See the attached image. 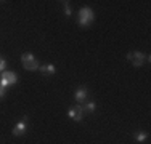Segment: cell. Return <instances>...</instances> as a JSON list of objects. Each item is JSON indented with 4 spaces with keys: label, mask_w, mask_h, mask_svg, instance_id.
I'll return each mask as SVG.
<instances>
[{
    "label": "cell",
    "mask_w": 151,
    "mask_h": 144,
    "mask_svg": "<svg viewBox=\"0 0 151 144\" xmlns=\"http://www.w3.org/2000/svg\"><path fill=\"white\" fill-rule=\"evenodd\" d=\"M95 19V14H93V10L88 8V6H84V8L79 10V26L81 27H87L90 26Z\"/></svg>",
    "instance_id": "6da1fadb"
},
{
    "label": "cell",
    "mask_w": 151,
    "mask_h": 144,
    "mask_svg": "<svg viewBox=\"0 0 151 144\" xmlns=\"http://www.w3.org/2000/svg\"><path fill=\"white\" fill-rule=\"evenodd\" d=\"M21 63L27 71H37L39 69V61L34 58L32 53H23L21 55Z\"/></svg>",
    "instance_id": "7a4b0ae2"
},
{
    "label": "cell",
    "mask_w": 151,
    "mask_h": 144,
    "mask_svg": "<svg viewBox=\"0 0 151 144\" xmlns=\"http://www.w3.org/2000/svg\"><path fill=\"white\" fill-rule=\"evenodd\" d=\"M18 82V75L15 72H10V71H3L2 75H0V86L6 88L8 85H15Z\"/></svg>",
    "instance_id": "3957f363"
},
{
    "label": "cell",
    "mask_w": 151,
    "mask_h": 144,
    "mask_svg": "<svg viewBox=\"0 0 151 144\" xmlns=\"http://www.w3.org/2000/svg\"><path fill=\"white\" fill-rule=\"evenodd\" d=\"M127 59L130 61L135 67H140V66H143V64H145L146 55H143L142 51H132V53H129V55H127Z\"/></svg>",
    "instance_id": "277c9868"
},
{
    "label": "cell",
    "mask_w": 151,
    "mask_h": 144,
    "mask_svg": "<svg viewBox=\"0 0 151 144\" xmlns=\"http://www.w3.org/2000/svg\"><path fill=\"white\" fill-rule=\"evenodd\" d=\"M84 109H82V106H79V104H76V106H73L69 110H68V117L73 118L74 122H81L82 118H84Z\"/></svg>",
    "instance_id": "5b68a950"
},
{
    "label": "cell",
    "mask_w": 151,
    "mask_h": 144,
    "mask_svg": "<svg viewBox=\"0 0 151 144\" xmlns=\"http://www.w3.org/2000/svg\"><path fill=\"white\" fill-rule=\"evenodd\" d=\"M26 130H27V117H23L19 122L15 125V128H13V136H21V135H24L26 133Z\"/></svg>",
    "instance_id": "8992f818"
},
{
    "label": "cell",
    "mask_w": 151,
    "mask_h": 144,
    "mask_svg": "<svg viewBox=\"0 0 151 144\" xmlns=\"http://www.w3.org/2000/svg\"><path fill=\"white\" fill-rule=\"evenodd\" d=\"M87 96H88V90L85 88V86H79V88L76 90V93H74V98H76V101H77L79 104L85 103Z\"/></svg>",
    "instance_id": "52a82bcc"
},
{
    "label": "cell",
    "mask_w": 151,
    "mask_h": 144,
    "mask_svg": "<svg viewBox=\"0 0 151 144\" xmlns=\"http://www.w3.org/2000/svg\"><path fill=\"white\" fill-rule=\"evenodd\" d=\"M39 71H40L44 75H53L56 69H55L53 64H44V66H39Z\"/></svg>",
    "instance_id": "ba28073f"
},
{
    "label": "cell",
    "mask_w": 151,
    "mask_h": 144,
    "mask_svg": "<svg viewBox=\"0 0 151 144\" xmlns=\"http://www.w3.org/2000/svg\"><path fill=\"white\" fill-rule=\"evenodd\" d=\"M82 109H84V112H88V114H92V112H95V109H96V104L93 103V101H87V103H84V106H82Z\"/></svg>",
    "instance_id": "9c48e42d"
},
{
    "label": "cell",
    "mask_w": 151,
    "mask_h": 144,
    "mask_svg": "<svg viewBox=\"0 0 151 144\" xmlns=\"http://www.w3.org/2000/svg\"><path fill=\"white\" fill-rule=\"evenodd\" d=\"M135 139H137L138 143L146 141V139H148V133H146V131H137V133H135Z\"/></svg>",
    "instance_id": "30bf717a"
},
{
    "label": "cell",
    "mask_w": 151,
    "mask_h": 144,
    "mask_svg": "<svg viewBox=\"0 0 151 144\" xmlns=\"http://www.w3.org/2000/svg\"><path fill=\"white\" fill-rule=\"evenodd\" d=\"M64 13H66V16H71V6H69V2H64Z\"/></svg>",
    "instance_id": "8fae6325"
},
{
    "label": "cell",
    "mask_w": 151,
    "mask_h": 144,
    "mask_svg": "<svg viewBox=\"0 0 151 144\" xmlns=\"http://www.w3.org/2000/svg\"><path fill=\"white\" fill-rule=\"evenodd\" d=\"M5 67H6V61L3 59V58H0V72L5 71Z\"/></svg>",
    "instance_id": "7c38bea8"
},
{
    "label": "cell",
    "mask_w": 151,
    "mask_h": 144,
    "mask_svg": "<svg viewBox=\"0 0 151 144\" xmlns=\"http://www.w3.org/2000/svg\"><path fill=\"white\" fill-rule=\"evenodd\" d=\"M5 93H6V90L3 88V86H0V98H3V96H5Z\"/></svg>",
    "instance_id": "4fadbf2b"
}]
</instances>
